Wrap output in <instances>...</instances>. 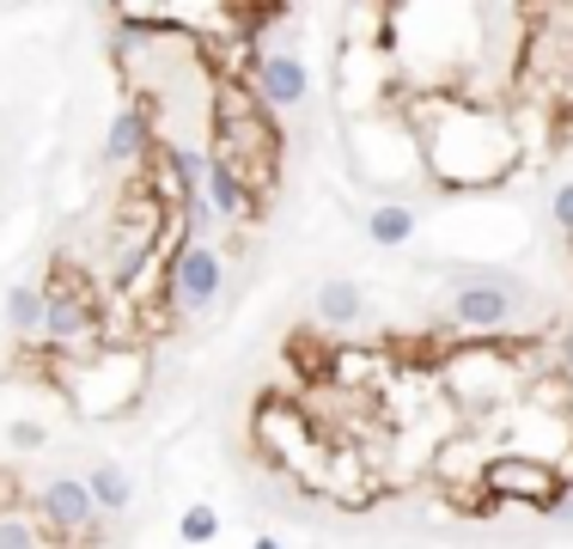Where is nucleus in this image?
<instances>
[{"mask_svg": "<svg viewBox=\"0 0 573 549\" xmlns=\"http://www.w3.org/2000/svg\"><path fill=\"white\" fill-rule=\"evenodd\" d=\"M220 288H226L220 250H214L208 238H183L177 257H171V305H177L183 317H202L220 300Z\"/></svg>", "mask_w": 573, "mask_h": 549, "instance_id": "obj_1", "label": "nucleus"}, {"mask_svg": "<svg viewBox=\"0 0 573 549\" xmlns=\"http://www.w3.org/2000/svg\"><path fill=\"white\" fill-rule=\"evenodd\" d=\"M512 317H519V288H512V281L469 274L464 288L452 293V324L457 330H483V336H495V330L512 324Z\"/></svg>", "mask_w": 573, "mask_h": 549, "instance_id": "obj_2", "label": "nucleus"}, {"mask_svg": "<svg viewBox=\"0 0 573 549\" xmlns=\"http://www.w3.org/2000/svg\"><path fill=\"white\" fill-rule=\"evenodd\" d=\"M37 513L50 531L62 537H79V531H98V507H91V488L86 476H50L37 495Z\"/></svg>", "mask_w": 573, "mask_h": 549, "instance_id": "obj_3", "label": "nucleus"}, {"mask_svg": "<svg viewBox=\"0 0 573 549\" xmlns=\"http://www.w3.org/2000/svg\"><path fill=\"white\" fill-rule=\"evenodd\" d=\"M257 92H262V105H300L305 92H312V74H305L300 55H262Z\"/></svg>", "mask_w": 573, "mask_h": 549, "instance_id": "obj_4", "label": "nucleus"}, {"mask_svg": "<svg viewBox=\"0 0 573 549\" xmlns=\"http://www.w3.org/2000/svg\"><path fill=\"white\" fill-rule=\"evenodd\" d=\"M483 483L495 488V495H519V500H555V488H561V476L555 471H543V464H488L483 471Z\"/></svg>", "mask_w": 573, "mask_h": 549, "instance_id": "obj_5", "label": "nucleus"}, {"mask_svg": "<svg viewBox=\"0 0 573 549\" xmlns=\"http://www.w3.org/2000/svg\"><path fill=\"white\" fill-rule=\"evenodd\" d=\"M360 317H366V293L354 288V281H324V288H317V324L354 330Z\"/></svg>", "mask_w": 573, "mask_h": 549, "instance_id": "obj_6", "label": "nucleus"}, {"mask_svg": "<svg viewBox=\"0 0 573 549\" xmlns=\"http://www.w3.org/2000/svg\"><path fill=\"white\" fill-rule=\"evenodd\" d=\"M147 147V110L141 105H122L117 122H110V141H105V159L110 165H129L134 153Z\"/></svg>", "mask_w": 573, "mask_h": 549, "instance_id": "obj_7", "label": "nucleus"}, {"mask_svg": "<svg viewBox=\"0 0 573 549\" xmlns=\"http://www.w3.org/2000/svg\"><path fill=\"white\" fill-rule=\"evenodd\" d=\"M366 233H372V245H409L415 238V208L409 202H378L366 214Z\"/></svg>", "mask_w": 573, "mask_h": 549, "instance_id": "obj_8", "label": "nucleus"}, {"mask_svg": "<svg viewBox=\"0 0 573 549\" xmlns=\"http://www.w3.org/2000/svg\"><path fill=\"white\" fill-rule=\"evenodd\" d=\"M159 159H165L171 177H177V202H190V196L208 190V159H202L196 147H159Z\"/></svg>", "mask_w": 573, "mask_h": 549, "instance_id": "obj_9", "label": "nucleus"}, {"mask_svg": "<svg viewBox=\"0 0 573 549\" xmlns=\"http://www.w3.org/2000/svg\"><path fill=\"white\" fill-rule=\"evenodd\" d=\"M43 312H50V300H43V288H31V281L7 293V330H13V336H37Z\"/></svg>", "mask_w": 573, "mask_h": 549, "instance_id": "obj_10", "label": "nucleus"}, {"mask_svg": "<svg viewBox=\"0 0 573 549\" xmlns=\"http://www.w3.org/2000/svg\"><path fill=\"white\" fill-rule=\"evenodd\" d=\"M86 488H91V507H98V513H122V507L134 500L129 476H122L117 464H98V471L86 476Z\"/></svg>", "mask_w": 573, "mask_h": 549, "instance_id": "obj_11", "label": "nucleus"}, {"mask_svg": "<svg viewBox=\"0 0 573 549\" xmlns=\"http://www.w3.org/2000/svg\"><path fill=\"white\" fill-rule=\"evenodd\" d=\"M177 531L190 537V543H214V531H220V513H214L208 500H196V507H183Z\"/></svg>", "mask_w": 573, "mask_h": 549, "instance_id": "obj_12", "label": "nucleus"}, {"mask_svg": "<svg viewBox=\"0 0 573 549\" xmlns=\"http://www.w3.org/2000/svg\"><path fill=\"white\" fill-rule=\"evenodd\" d=\"M0 549H37V531L25 519H0Z\"/></svg>", "mask_w": 573, "mask_h": 549, "instance_id": "obj_13", "label": "nucleus"}, {"mask_svg": "<svg viewBox=\"0 0 573 549\" xmlns=\"http://www.w3.org/2000/svg\"><path fill=\"white\" fill-rule=\"evenodd\" d=\"M549 214H555L561 238H573V183H561V190H555V202H549Z\"/></svg>", "mask_w": 573, "mask_h": 549, "instance_id": "obj_14", "label": "nucleus"}, {"mask_svg": "<svg viewBox=\"0 0 573 549\" xmlns=\"http://www.w3.org/2000/svg\"><path fill=\"white\" fill-rule=\"evenodd\" d=\"M13 445H19V452H37L43 428H37V421H13Z\"/></svg>", "mask_w": 573, "mask_h": 549, "instance_id": "obj_15", "label": "nucleus"}, {"mask_svg": "<svg viewBox=\"0 0 573 549\" xmlns=\"http://www.w3.org/2000/svg\"><path fill=\"white\" fill-rule=\"evenodd\" d=\"M250 549H281V543H274V537H257V543H250Z\"/></svg>", "mask_w": 573, "mask_h": 549, "instance_id": "obj_16", "label": "nucleus"}, {"mask_svg": "<svg viewBox=\"0 0 573 549\" xmlns=\"http://www.w3.org/2000/svg\"><path fill=\"white\" fill-rule=\"evenodd\" d=\"M567 354H573V336H567Z\"/></svg>", "mask_w": 573, "mask_h": 549, "instance_id": "obj_17", "label": "nucleus"}]
</instances>
